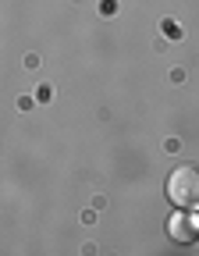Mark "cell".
Instances as JSON below:
<instances>
[{
    "label": "cell",
    "instance_id": "cell-1",
    "mask_svg": "<svg viewBox=\"0 0 199 256\" xmlns=\"http://www.w3.org/2000/svg\"><path fill=\"white\" fill-rule=\"evenodd\" d=\"M168 200L174 206H182V210H196L199 206V171L196 168L182 164V168L171 171V178H168Z\"/></svg>",
    "mask_w": 199,
    "mask_h": 256
},
{
    "label": "cell",
    "instance_id": "cell-2",
    "mask_svg": "<svg viewBox=\"0 0 199 256\" xmlns=\"http://www.w3.org/2000/svg\"><path fill=\"white\" fill-rule=\"evenodd\" d=\"M168 232H171V238L182 242V246L199 242V214H174V217L168 220Z\"/></svg>",
    "mask_w": 199,
    "mask_h": 256
}]
</instances>
